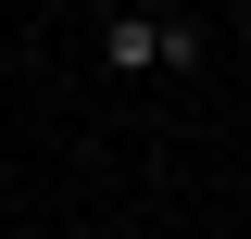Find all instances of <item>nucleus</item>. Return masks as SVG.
I'll list each match as a JSON object with an SVG mask.
<instances>
[{
	"label": "nucleus",
	"mask_w": 251,
	"mask_h": 239,
	"mask_svg": "<svg viewBox=\"0 0 251 239\" xmlns=\"http://www.w3.org/2000/svg\"><path fill=\"white\" fill-rule=\"evenodd\" d=\"M100 63H113V76H188V63H201V26H188V13H151V0H126L113 26H100Z\"/></svg>",
	"instance_id": "1"
}]
</instances>
